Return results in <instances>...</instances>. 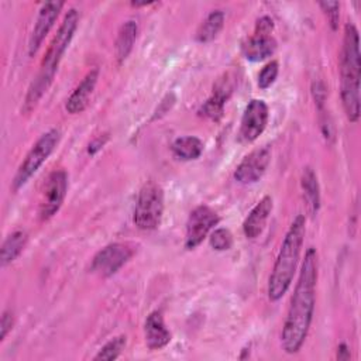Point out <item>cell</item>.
<instances>
[{"instance_id":"ba28073f","label":"cell","mask_w":361,"mask_h":361,"mask_svg":"<svg viewBox=\"0 0 361 361\" xmlns=\"http://www.w3.org/2000/svg\"><path fill=\"white\" fill-rule=\"evenodd\" d=\"M134 255V247L128 243H111L96 252L92 259L90 271L102 278L114 275Z\"/></svg>"},{"instance_id":"4316f807","label":"cell","mask_w":361,"mask_h":361,"mask_svg":"<svg viewBox=\"0 0 361 361\" xmlns=\"http://www.w3.org/2000/svg\"><path fill=\"white\" fill-rule=\"evenodd\" d=\"M13 324H14L13 313L10 310H4L1 314V323H0V341H3L6 336L10 333V330L13 329Z\"/></svg>"},{"instance_id":"5bb4252c","label":"cell","mask_w":361,"mask_h":361,"mask_svg":"<svg viewBox=\"0 0 361 361\" xmlns=\"http://www.w3.org/2000/svg\"><path fill=\"white\" fill-rule=\"evenodd\" d=\"M233 89L234 85L230 75H224V78L219 79L213 87V94L202 104L199 110L200 116L212 120H219L223 116L224 104L228 100Z\"/></svg>"},{"instance_id":"8992f818","label":"cell","mask_w":361,"mask_h":361,"mask_svg":"<svg viewBox=\"0 0 361 361\" xmlns=\"http://www.w3.org/2000/svg\"><path fill=\"white\" fill-rule=\"evenodd\" d=\"M164 214V192L159 185L149 180L138 192L134 207V224L137 228L149 231L159 226Z\"/></svg>"},{"instance_id":"52a82bcc","label":"cell","mask_w":361,"mask_h":361,"mask_svg":"<svg viewBox=\"0 0 361 361\" xmlns=\"http://www.w3.org/2000/svg\"><path fill=\"white\" fill-rule=\"evenodd\" d=\"M274 21L271 17L264 16L257 21L254 34L243 44L241 51L245 59L259 62L269 58L276 49V41L272 37Z\"/></svg>"},{"instance_id":"484cf974","label":"cell","mask_w":361,"mask_h":361,"mask_svg":"<svg viewBox=\"0 0 361 361\" xmlns=\"http://www.w3.org/2000/svg\"><path fill=\"white\" fill-rule=\"evenodd\" d=\"M319 7L323 10L326 14L329 24L333 30H337L338 27V20H340V3L338 1H320Z\"/></svg>"},{"instance_id":"5b68a950","label":"cell","mask_w":361,"mask_h":361,"mask_svg":"<svg viewBox=\"0 0 361 361\" xmlns=\"http://www.w3.org/2000/svg\"><path fill=\"white\" fill-rule=\"evenodd\" d=\"M59 138H61V131L58 128H52L44 133L35 141V144L27 152L25 158L20 164L13 178V182H11L13 192H17L18 189H21L30 180V178L39 169V166L48 159V157L52 154V151L58 145Z\"/></svg>"},{"instance_id":"7402d4cb","label":"cell","mask_w":361,"mask_h":361,"mask_svg":"<svg viewBox=\"0 0 361 361\" xmlns=\"http://www.w3.org/2000/svg\"><path fill=\"white\" fill-rule=\"evenodd\" d=\"M172 152L183 161L197 159L203 152V142L197 137L192 135L179 137L172 144Z\"/></svg>"},{"instance_id":"9a60e30c","label":"cell","mask_w":361,"mask_h":361,"mask_svg":"<svg viewBox=\"0 0 361 361\" xmlns=\"http://www.w3.org/2000/svg\"><path fill=\"white\" fill-rule=\"evenodd\" d=\"M97 79H99V69L94 68L86 73V76L80 80V83L75 87V90L71 93V96L66 100L65 109L68 113L78 114L87 107L89 99L96 87Z\"/></svg>"},{"instance_id":"6da1fadb","label":"cell","mask_w":361,"mask_h":361,"mask_svg":"<svg viewBox=\"0 0 361 361\" xmlns=\"http://www.w3.org/2000/svg\"><path fill=\"white\" fill-rule=\"evenodd\" d=\"M317 275V251L310 247L305 254L281 333V344L286 354L299 353L307 337L316 303Z\"/></svg>"},{"instance_id":"44dd1931","label":"cell","mask_w":361,"mask_h":361,"mask_svg":"<svg viewBox=\"0 0 361 361\" xmlns=\"http://www.w3.org/2000/svg\"><path fill=\"white\" fill-rule=\"evenodd\" d=\"M224 25V13L221 10H213L207 14L203 23L199 25L196 31V41L197 42H210L213 41Z\"/></svg>"},{"instance_id":"ffe728a7","label":"cell","mask_w":361,"mask_h":361,"mask_svg":"<svg viewBox=\"0 0 361 361\" xmlns=\"http://www.w3.org/2000/svg\"><path fill=\"white\" fill-rule=\"evenodd\" d=\"M300 185H302L306 203L309 206V212L312 214H316L320 207V188H319L317 176L310 166H306L303 169Z\"/></svg>"},{"instance_id":"8fae6325","label":"cell","mask_w":361,"mask_h":361,"mask_svg":"<svg viewBox=\"0 0 361 361\" xmlns=\"http://www.w3.org/2000/svg\"><path fill=\"white\" fill-rule=\"evenodd\" d=\"M268 123V106L261 99H252L243 114L240 126V138L245 142L255 141Z\"/></svg>"},{"instance_id":"83f0119b","label":"cell","mask_w":361,"mask_h":361,"mask_svg":"<svg viewBox=\"0 0 361 361\" xmlns=\"http://www.w3.org/2000/svg\"><path fill=\"white\" fill-rule=\"evenodd\" d=\"M107 140H109V134L99 135L97 138H94V140L89 144V147H87V152H89L90 155L96 154L100 148H103V145L107 142Z\"/></svg>"},{"instance_id":"277c9868","label":"cell","mask_w":361,"mask_h":361,"mask_svg":"<svg viewBox=\"0 0 361 361\" xmlns=\"http://www.w3.org/2000/svg\"><path fill=\"white\" fill-rule=\"evenodd\" d=\"M305 233L306 219L303 214H298L283 237L268 279V298L271 302L279 300L288 292L293 281L300 258Z\"/></svg>"},{"instance_id":"f1b7e54d","label":"cell","mask_w":361,"mask_h":361,"mask_svg":"<svg viewBox=\"0 0 361 361\" xmlns=\"http://www.w3.org/2000/svg\"><path fill=\"white\" fill-rule=\"evenodd\" d=\"M350 358V350L348 347L343 343L337 347V360H348Z\"/></svg>"},{"instance_id":"ac0fdd59","label":"cell","mask_w":361,"mask_h":361,"mask_svg":"<svg viewBox=\"0 0 361 361\" xmlns=\"http://www.w3.org/2000/svg\"><path fill=\"white\" fill-rule=\"evenodd\" d=\"M137 34H138V25L134 20L126 21L120 27L117 38H116V44H114L116 59H117L118 65H121L128 58L130 52L133 51L134 42L137 39Z\"/></svg>"},{"instance_id":"3957f363","label":"cell","mask_w":361,"mask_h":361,"mask_svg":"<svg viewBox=\"0 0 361 361\" xmlns=\"http://www.w3.org/2000/svg\"><path fill=\"white\" fill-rule=\"evenodd\" d=\"M360 76L361 54L358 30L353 23H347L340 51V94L345 116L351 123H357L360 118Z\"/></svg>"},{"instance_id":"9c48e42d","label":"cell","mask_w":361,"mask_h":361,"mask_svg":"<svg viewBox=\"0 0 361 361\" xmlns=\"http://www.w3.org/2000/svg\"><path fill=\"white\" fill-rule=\"evenodd\" d=\"M68 190V173L63 169L52 171L45 183L41 193L38 214L42 221L49 220L62 206Z\"/></svg>"},{"instance_id":"30bf717a","label":"cell","mask_w":361,"mask_h":361,"mask_svg":"<svg viewBox=\"0 0 361 361\" xmlns=\"http://www.w3.org/2000/svg\"><path fill=\"white\" fill-rule=\"evenodd\" d=\"M219 223L217 213L206 204L195 207L186 223L185 247L186 250H193L207 237L212 228Z\"/></svg>"},{"instance_id":"7a4b0ae2","label":"cell","mask_w":361,"mask_h":361,"mask_svg":"<svg viewBox=\"0 0 361 361\" xmlns=\"http://www.w3.org/2000/svg\"><path fill=\"white\" fill-rule=\"evenodd\" d=\"M78 23H79V13L76 8H71L65 14L56 34L54 35L51 44L48 45V49L41 61L39 71L27 90L23 107H21V111H24V114H28L35 109V106L38 104L44 93L51 86L55 78V73L58 71L59 62L65 51L68 49L73 38V34L78 28Z\"/></svg>"},{"instance_id":"d6986e66","label":"cell","mask_w":361,"mask_h":361,"mask_svg":"<svg viewBox=\"0 0 361 361\" xmlns=\"http://www.w3.org/2000/svg\"><path fill=\"white\" fill-rule=\"evenodd\" d=\"M27 241H28V235L23 230H16L11 234H8L3 241L1 250H0L1 267H7L13 261H16V258L23 252L24 247L27 245Z\"/></svg>"},{"instance_id":"7c38bea8","label":"cell","mask_w":361,"mask_h":361,"mask_svg":"<svg viewBox=\"0 0 361 361\" xmlns=\"http://www.w3.org/2000/svg\"><path fill=\"white\" fill-rule=\"evenodd\" d=\"M271 162V149L268 147H261L251 151L244 159L237 165L234 171V179L240 183L248 185L259 180L265 173Z\"/></svg>"},{"instance_id":"4fadbf2b","label":"cell","mask_w":361,"mask_h":361,"mask_svg":"<svg viewBox=\"0 0 361 361\" xmlns=\"http://www.w3.org/2000/svg\"><path fill=\"white\" fill-rule=\"evenodd\" d=\"M63 4H65L63 1H47L41 6L34 30H32V32L30 35V41H28V54L31 56L41 47L47 34L49 32L54 23L56 21Z\"/></svg>"},{"instance_id":"e0dca14e","label":"cell","mask_w":361,"mask_h":361,"mask_svg":"<svg viewBox=\"0 0 361 361\" xmlns=\"http://www.w3.org/2000/svg\"><path fill=\"white\" fill-rule=\"evenodd\" d=\"M272 197L271 196H264L254 207L252 210L250 212V214L245 217L244 223H243V231H244V235L250 240L252 238H257L264 227H265V223L272 212Z\"/></svg>"},{"instance_id":"cb8c5ba5","label":"cell","mask_w":361,"mask_h":361,"mask_svg":"<svg viewBox=\"0 0 361 361\" xmlns=\"http://www.w3.org/2000/svg\"><path fill=\"white\" fill-rule=\"evenodd\" d=\"M209 241L216 251H226L233 247V235L227 228H216L210 234Z\"/></svg>"},{"instance_id":"d4e9b609","label":"cell","mask_w":361,"mask_h":361,"mask_svg":"<svg viewBox=\"0 0 361 361\" xmlns=\"http://www.w3.org/2000/svg\"><path fill=\"white\" fill-rule=\"evenodd\" d=\"M278 71H279V65L276 61L268 62L258 73V87L262 90L268 89L275 82L278 76Z\"/></svg>"},{"instance_id":"603a6c76","label":"cell","mask_w":361,"mask_h":361,"mask_svg":"<svg viewBox=\"0 0 361 361\" xmlns=\"http://www.w3.org/2000/svg\"><path fill=\"white\" fill-rule=\"evenodd\" d=\"M127 343L126 336H117L109 340L94 355V360H116L120 357Z\"/></svg>"},{"instance_id":"2e32d148","label":"cell","mask_w":361,"mask_h":361,"mask_svg":"<svg viewBox=\"0 0 361 361\" xmlns=\"http://www.w3.org/2000/svg\"><path fill=\"white\" fill-rule=\"evenodd\" d=\"M145 344L149 350H159L171 341V333L165 326L164 316L159 310L151 312L144 324Z\"/></svg>"}]
</instances>
